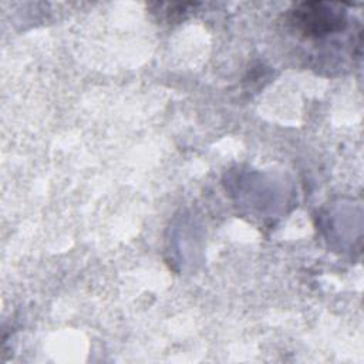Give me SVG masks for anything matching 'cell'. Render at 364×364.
Returning a JSON list of instances; mask_svg holds the SVG:
<instances>
[{"mask_svg": "<svg viewBox=\"0 0 364 364\" xmlns=\"http://www.w3.org/2000/svg\"><path fill=\"white\" fill-rule=\"evenodd\" d=\"M334 4L303 3L293 11V23L306 36L321 37L343 27V14Z\"/></svg>", "mask_w": 364, "mask_h": 364, "instance_id": "6da1fadb", "label": "cell"}]
</instances>
